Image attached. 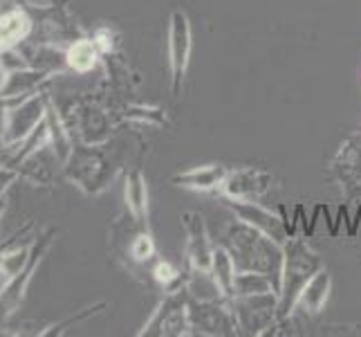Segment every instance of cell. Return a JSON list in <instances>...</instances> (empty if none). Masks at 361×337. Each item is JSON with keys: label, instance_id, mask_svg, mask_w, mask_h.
<instances>
[{"label": "cell", "instance_id": "obj_10", "mask_svg": "<svg viewBox=\"0 0 361 337\" xmlns=\"http://www.w3.org/2000/svg\"><path fill=\"white\" fill-rule=\"evenodd\" d=\"M227 173L229 169L222 165H204V167H195V169L178 173V176H173V182L191 191H214V189H220V184L225 182Z\"/></svg>", "mask_w": 361, "mask_h": 337}, {"label": "cell", "instance_id": "obj_13", "mask_svg": "<svg viewBox=\"0 0 361 337\" xmlns=\"http://www.w3.org/2000/svg\"><path fill=\"white\" fill-rule=\"evenodd\" d=\"M276 292L279 283L263 272H235L233 279V297H247V295H265Z\"/></svg>", "mask_w": 361, "mask_h": 337}, {"label": "cell", "instance_id": "obj_4", "mask_svg": "<svg viewBox=\"0 0 361 337\" xmlns=\"http://www.w3.org/2000/svg\"><path fill=\"white\" fill-rule=\"evenodd\" d=\"M231 308L238 329H243L249 335H260L271 324L276 321V306H279V295L276 292H265V295H247V297H231Z\"/></svg>", "mask_w": 361, "mask_h": 337}, {"label": "cell", "instance_id": "obj_17", "mask_svg": "<svg viewBox=\"0 0 361 337\" xmlns=\"http://www.w3.org/2000/svg\"><path fill=\"white\" fill-rule=\"evenodd\" d=\"M30 30V20L20 11H11L7 16H0V47L18 41Z\"/></svg>", "mask_w": 361, "mask_h": 337}, {"label": "cell", "instance_id": "obj_2", "mask_svg": "<svg viewBox=\"0 0 361 337\" xmlns=\"http://www.w3.org/2000/svg\"><path fill=\"white\" fill-rule=\"evenodd\" d=\"M323 268V261L317 252L307 247L305 241L290 236L283 243V272H281V290L276 306V321L290 319L296 310L298 295L307 285V281Z\"/></svg>", "mask_w": 361, "mask_h": 337}, {"label": "cell", "instance_id": "obj_19", "mask_svg": "<svg viewBox=\"0 0 361 337\" xmlns=\"http://www.w3.org/2000/svg\"><path fill=\"white\" fill-rule=\"evenodd\" d=\"M130 256L140 264H146L155 256V241L153 236L148 234V230H142L140 234L135 236L133 243H130Z\"/></svg>", "mask_w": 361, "mask_h": 337}, {"label": "cell", "instance_id": "obj_12", "mask_svg": "<svg viewBox=\"0 0 361 337\" xmlns=\"http://www.w3.org/2000/svg\"><path fill=\"white\" fill-rule=\"evenodd\" d=\"M235 264L225 245H218L214 249V261H211V274H214L216 283L220 285L222 295L227 299L233 297V279H235Z\"/></svg>", "mask_w": 361, "mask_h": 337}, {"label": "cell", "instance_id": "obj_5", "mask_svg": "<svg viewBox=\"0 0 361 337\" xmlns=\"http://www.w3.org/2000/svg\"><path fill=\"white\" fill-rule=\"evenodd\" d=\"M193 49V34H191V20L182 9H173L171 23H169V66H171V83L173 93L180 95L184 74L191 61Z\"/></svg>", "mask_w": 361, "mask_h": 337}, {"label": "cell", "instance_id": "obj_8", "mask_svg": "<svg viewBox=\"0 0 361 337\" xmlns=\"http://www.w3.org/2000/svg\"><path fill=\"white\" fill-rule=\"evenodd\" d=\"M271 189V176L263 169H235L229 171L225 182L220 184V191L231 201H256Z\"/></svg>", "mask_w": 361, "mask_h": 337}, {"label": "cell", "instance_id": "obj_7", "mask_svg": "<svg viewBox=\"0 0 361 337\" xmlns=\"http://www.w3.org/2000/svg\"><path fill=\"white\" fill-rule=\"evenodd\" d=\"M180 220L186 234V261H189V268L197 272H211V261H214L216 247L209 239L204 216L200 211H184Z\"/></svg>", "mask_w": 361, "mask_h": 337}, {"label": "cell", "instance_id": "obj_20", "mask_svg": "<svg viewBox=\"0 0 361 337\" xmlns=\"http://www.w3.org/2000/svg\"><path fill=\"white\" fill-rule=\"evenodd\" d=\"M94 45L99 47V52H110V47H113V41H110V34L106 30L97 32L94 36Z\"/></svg>", "mask_w": 361, "mask_h": 337}, {"label": "cell", "instance_id": "obj_16", "mask_svg": "<svg viewBox=\"0 0 361 337\" xmlns=\"http://www.w3.org/2000/svg\"><path fill=\"white\" fill-rule=\"evenodd\" d=\"M97 57H99V47L94 41H77L68 52V64L77 72H88L97 66Z\"/></svg>", "mask_w": 361, "mask_h": 337}, {"label": "cell", "instance_id": "obj_15", "mask_svg": "<svg viewBox=\"0 0 361 337\" xmlns=\"http://www.w3.org/2000/svg\"><path fill=\"white\" fill-rule=\"evenodd\" d=\"M184 288H186V292H189V297H193V299H222L225 297L211 272L191 270Z\"/></svg>", "mask_w": 361, "mask_h": 337}, {"label": "cell", "instance_id": "obj_14", "mask_svg": "<svg viewBox=\"0 0 361 337\" xmlns=\"http://www.w3.org/2000/svg\"><path fill=\"white\" fill-rule=\"evenodd\" d=\"M126 203L137 223H144L148 218V189L140 171H133L126 180Z\"/></svg>", "mask_w": 361, "mask_h": 337}, {"label": "cell", "instance_id": "obj_1", "mask_svg": "<svg viewBox=\"0 0 361 337\" xmlns=\"http://www.w3.org/2000/svg\"><path fill=\"white\" fill-rule=\"evenodd\" d=\"M225 247L238 272H263L279 283L283 272V245L271 236L247 225L245 220H233L225 230Z\"/></svg>", "mask_w": 361, "mask_h": 337}, {"label": "cell", "instance_id": "obj_6", "mask_svg": "<svg viewBox=\"0 0 361 337\" xmlns=\"http://www.w3.org/2000/svg\"><path fill=\"white\" fill-rule=\"evenodd\" d=\"M193 335L189 321V292L186 288L171 290L159 304L151 321L146 324L144 335Z\"/></svg>", "mask_w": 361, "mask_h": 337}, {"label": "cell", "instance_id": "obj_11", "mask_svg": "<svg viewBox=\"0 0 361 337\" xmlns=\"http://www.w3.org/2000/svg\"><path fill=\"white\" fill-rule=\"evenodd\" d=\"M332 288V277L326 268H321L312 279L307 281V285L298 295L296 308H301L305 315H319L323 306H326L328 297Z\"/></svg>", "mask_w": 361, "mask_h": 337}, {"label": "cell", "instance_id": "obj_9", "mask_svg": "<svg viewBox=\"0 0 361 337\" xmlns=\"http://www.w3.org/2000/svg\"><path fill=\"white\" fill-rule=\"evenodd\" d=\"M225 201H227V207L235 214V218H240L247 225H252V227L271 236L276 243L283 245L285 241L290 239L288 227H285V220L279 214H274V211L265 209L263 205H258L254 201H231V198H225Z\"/></svg>", "mask_w": 361, "mask_h": 337}, {"label": "cell", "instance_id": "obj_3", "mask_svg": "<svg viewBox=\"0 0 361 337\" xmlns=\"http://www.w3.org/2000/svg\"><path fill=\"white\" fill-rule=\"evenodd\" d=\"M189 321L191 333L200 335H235L238 321H235L231 302L222 299H193L189 297Z\"/></svg>", "mask_w": 361, "mask_h": 337}, {"label": "cell", "instance_id": "obj_18", "mask_svg": "<svg viewBox=\"0 0 361 337\" xmlns=\"http://www.w3.org/2000/svg\"><path fill=\"white\" fill-rule=\"evenodd\" d=\"M153 277L159 285H164V290H178L186 285V279L182 277V272L171 264V261H159L153 268Z\"/></svg>", "mask_w": 361, "mask_h": 337}]
</instances>
